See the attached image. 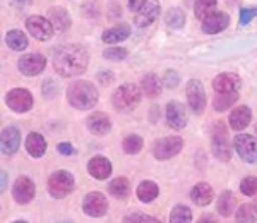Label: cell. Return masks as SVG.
Wrapping results in <instances>:
<instances>
[{
    "instance_id": "obj_2",
    "label": "cell",
    "mask_w": 257,
    "mask_h": 223,
    "mask_svg": "<svg viewBox=\"0 0 257 223\" xmlns=\"http://www.w3.org/2000/svg\"><path fill=\"white\" fill-rule=\"evenodd\" d=\"M67 100L74 108L89 110L98 103V89L88 81H76L69 86Z\"/></svg>"
},
{
    "instance_id": "obj_34",
    "label": "cell",
    "mask_w": 257,
    "mask_h": 223,
    "mask_svg": "<svg viewBox=\"0 0 257 223\" xmlns=\"http://www.w3.org/2000/svg\"><path fill=\"white\" fill-rule=\"evenodd\" d=\"M192 221V211L184 204H178L170 213V223H190Z\"/></svg>"
},
{
    "instance_id": "obj_5",
    "label": "cell",
    "mask_w": 257,
    "mask_h": 223,
    "mask_svg": "<svg viewBox=\"0 0 257 223\" xmlns=\"http://www.w3.org/2000/svg\"><path fill=\"white\" fill-rule=\"evenodd\" d=\"M74 191V177L69 172L59 170L52 173L48 179V192L52 194V197L60 199V197L69 196Z\"/></svg>"
},
{
    "instance_id": "obj_16",
    "label": "cell",
    "mask_w": 257,
    "mask_h": 223,
    "mask_svg": "<svg viewBox=\"0 0 257 223\" xmlns=\"http://www.w3.org/2000/svg\"><path fill=\"white\" fill-rule=\"evenodd\" d=\"M230 24V18L225 12H213L206 19H202V31L206 35H218L223 30H226V26Z\"/></svg>"
},
{
    "instance_id": "obj_21",
    "label": "cell",
    "mask_w": 257,
    "mask_h": 223,
    "mask_svg": "<svg viewBox=\"0 0 257 223\" xmlns=\"http://www.w3.org/2000/svg\"><path fill=\"white\" fill-rule=\"evenodd\" d=\"M250 119H252V114H250V108L245 105L238 106L235 108L233 112L230 114V119H228V124L233 131H242L250 124Z\"/></svg>"
},
{
    "instance_id": "obj_19",
    "label": "cell",
    "mask_w": 257,
    "mask_h": 223,
    "mask_svg": "<svg viewBox=\"0 0 257 223\" xmlns=\"http://www.w3.org/2000/svg\"><path fill=\"white\" fill-rule=\"evenodd\" d=\"M88 172L98 180L108 179V177L111 175L110 160L105 158V156H94V158H91L89 163H88Z\"/></svg>"
},
{
    "instance_id": "obj_39",
    "label": "cell",
    "mask_w": 257,
    "mask_h": 223,
    "mask_svg": "<svg viewBox=\"0 0 257 223\" xmlns=\"http://www.w3.org/2000/svg\"><path fill=\"white\" fill-rule=\"evenodd\" d=\"M103 57L108 60H123L127 57V50L120 47H111L108 50L103 52Z\"/></svg>"
},
{
    "instance_id": "obj_30",
    "label": "cell",
    "mask_w": 257,
    "mask_h": 223,
    "mask_svg": "<svg viewBox=\"0 0 257 223\" xmlns=\"http://www.w3.org/2000/svg\"><path fill=\"white\" fill-rule=\"evenodd\" d=\"M216 208H218V213L221 216H230L233 213V208H235V197L233 194L230 191H225L221 196L218 197V203H216Z\"/></svg>"
},
{
    "instance_id": "obj_36",
    "label": "cell",
    "mask_w": 257,
    "mask_h": 223,
    "mask_svg": "<svg viewBox=\"0 0 257 223\" xmlns=\"http://www.w3.org/2000/svg\"><path fill=\"white\" fill-rule=\"evenodd\" d=\"M122 148H123V151L128 153V155H138V153L143 150V138L138 134L127 136L122 143Z\"/></svg>"
},
{
    "instance_id": "obj_35",
    "label": "cell",
    "mask_w": 257,
    "mask_h": 223,
    "mask_svg": "<svg viewBox=\"0 0 257 223\" xmlns=\"http://www.w3.org/2000/svg\"><path fill=\"white\" fill-rule=\"evenodd\" d=\"M237 101V93H218L213 101V106L216 112H225Z\"/></svg>"
},
{
    "instance_id": "obj_13",
    "label": "cell",
    "mask_w": 257,
    "mask_h": 223,
    "mask_svg": "<svg viewBox=\"0 0 257 223\" xmlns=\"http://www.w3.org/2000/svg\"><path fill=\"white\" fill-rule=\"evenodd\" d=\"M35 194H36V187L30 177H19L16 180L14 187H12V197L19 204H28L30 201H33Z\"/></svg>"
},
{
    "instance_id": "obj_15",
    "label": "cell",
    "mask_w": 257,
    "mask_h": 223,
    "mask_svg": "<svg viewBox=\"0 0 257 223\" xmlns=\"http://www.w3.org/2000/svg\"><path fill=\"white\" fill-rule=\"evenodd\" d=\"M240 76L233 72H225V74H219L213 79V88L216 93H238L240 89Z\"/></svg>"
},
{
    "instance_id": "obj_17",
    "label": "cell",
    "mask_w": 257,
    "mask_h": 223,
    "mask_svg": "<svg viewBox=\"0 0 257 223\" xmlns=\"http://www.w3.org/2000/svg\"><path fill=\"white\" fill-rule=\"evenodd\" d=\"M21 146V132L16 127H7L2 131V138H0V148L2 153L7 156L14 155Z\"/></svg>"
},
{
    "instance_id": "obj_9",
    "label": "cell",
    "mask_w": 257,
    "mask_h": 223,
    "mask_svg": "<svg viewBox=\"0 0 257 223\" xmlns=\"http://www.w3.org/2000/svg\"><path fill=\"white\" fill-rule=\"evenodd\" d=\"M26 30L30 31V35L33 38L41 40V41H47L53 36V24L50 23L48 18H43V16H31L26 21Z\"/></svg>"
},
{
    "instance_id": "obj_43",
    "label": "cell",
    "mask_w": 257,
    "mask_h": 223,
    "mask_svg": "<svg viewBox=\"0 0 257 223\" xmlns=\"http://www.w3.org/2000/svg\"><path fill=\"white\" fill-rule=\"evenodd\" d=\"M123 223H143V214H139V213L127 214V216L123 218Z\"/></svg>"
},
{
    "instance_id": "obj_7",
    "label": "cell",
    "mask_w": 257,
    "mask_h": 223,
    "mask_svg": "<svg viewBox=\"0 0 257 223\" xmlns=\"http://www.w3.org/2000/svg\"><path fill=\"white\" fill-rule=\"evenodd\" d=\"M233 148L238 156L247 163L257 162V139L250 134H238L233 139Z\"/></svg>"
},
{
    "instance_id": "obj_31",
    "label": "cell",
    "mask_w": 257,
    "mask_h": 223,
    "mask_svg": "<svg viewBox=\"0 0 257 223\" xmlns=\"http://www.w3.org/2000/svg\"><path fill=\"white\" fill-rule=\"evenodd\" d=\"M218 0H196L194 4V14L197 19H206L209 14H213L216 9Z\"/></svg>"
},
{
    "instance_id": "obj_28",
    "label": "cell",
    "mask_w": 257,
    "mask_h": 223,
    "mask_svg": "<svg viewBox=\"0 0 257 223\" xmlns=\"http://www.w3.org/2000/svg\"><path fill=\"white\" fill-rule=\"evenodd\" d=\"M6 43H7V47H9L11 50L21 52V50H24V48L28 47V38H26V35H24L23 31L12 30V31H9L6 35Z\"/></svg>"
},
{
    "instance_id": "obj_1",
    "label": "cell",
    "mask_w": 257,
    "mask_h": 223,
    "mask_svg": "<svg viewBox=\"0 0 257 223\" xmlns=\"http://www.w3.org/2000/svg\"><path fill=\"white\" fill-rule=\"evenodd\" d=\"M88 52L79 45H64L53 53V67L62 77L79 76L88 69Z\"/></svg>"
},
{
    "instance_id": "obj_23",
    "label": "cell",
    "mask_w": 257,
    "mask_h": 223,
    "mask_svg": "<svg viewBox=\"0 0 257 223\" xmlns=\"http://www.w3.org/2000/svg\"><path fill=\"white\" fill-rule=\"evenodd\" d=\"M26 150L33 158H41L47 151V141L40 132H31L26 139Z\"/></svg>"
},
{
    "instance_id": "obj_26",
    "label": "cell",
    "mask_w": 257,
    "mask_h": 223,
    "mask_svg": "<svg viewBox=\"0 0 257 223\" xmlns=\"http://www.w3.org/2000/svg\"><path fill=\"white\" fill-rule=\"evenodd\" d=\"M141 89L148 98H156L161 93V82L155 74H146L141 81Z\"/></svg>"
},
{
    "instance_id": "obj_10",
    "label": "cell",
    "mask_w": 257,
    "mask_h": 223,
    "mask_svg": "<svg viewBox=\"0 0 257 223\" xmlns=\"http://www.w3.org/2000/svg\"><path fill=\"white\" fill-rule=\"evenodd\" d=\"M6 103L12 112L18 114H24V112L31 110L33 106V94L24 88H16L11 89L6 94Z\"/></svg>"
},
{
    "instance_id": "obj_32",
    "label": "cell",
    "mask_w": 257,
    "mask_h": 223,
    "mask_svg": "<svg viewBox=\"0 0 257 223\" xmlns=\"http://www.w3.org/2000/svg\"><path fill=\"white\" fill-rule=\"evenodd\" d=\"M165 23H167L170 28H173V30H180V28H184V24H185L184 11L177 9V7H173V9H168L167 16H165Z\"/></svg>"
},
{
    "instance_id": "obj_22",
    "label": "cell",
    "mask_w": 257,
    "mask_h": 223,
    "mask_svg": "<svg viewBox=\"0 0 257 223\" xmlns=\"http://www.w3.org/2000/svg\"><path fill=\"white\" fill-rule=\"evenodd\" d=\"M213 187L206 182H199L192 187L190 191V199L194 201V204L197 206H208L211 201H213Z\"/></svg>"
},
{
    "instance_id": "obj_11",
    "label": "cell",
    "mask_w": 257,
    "mask_h": 223,
    "mask_svg": "<svg viewBox=\"0 0 257 223\" xmlns=\"http://www.w3.org/2000/svg\"><path fill=\"white\" fill-rule=\"evenodd\" d=\"M185 94H187V101L190 108L196 112V114H202L206 108V91L202 82L197 79H190L187 82V88H185Z\"/></svg>"
},
{
    "instance_id": "obj_47",
    "label": "cell",
    "mask_w": 257,
    "mask_h": 223,
    "mask_svg": "<svg viewBox=\"0 0 257 223\" xmlns=\"http://www.w3.org/2000/svg\"><path fill=\"white\" fill-rule=\"evenodd\" d=\"M14 223H28V221H14Z\"/></svg>"
},
{
    "instance_id": "obj_27",
    "label": "cell",
    "mask_w": 257,
    "mask_h": 223,
    "mask_svg": "<svg viewBox=\"0 0 257 223\" xmlns=\"http://www.w3.org/2000/svg\"><path fill=\"white\" fill-rule=\"evenodd\" d=\"M158 194H160L158 185L151 182V180H144V182H141L138 185V197L143 203H151L153 199L158 197Z\"/></svg>"
},
{
    "instance_id": "obj_38",
    "label": "cell",
    "mask_w": 257,
    "mask_h": 223,
    "mask_svg": "<svg viewBox=\"0 0 257 223\" xmlns=\"http://www.w3.org/2000/svg\"><path fill=\"white\" fill-rule=\"evenodd\" d=\"M255 16H257V7H242V9H240V16H238L240 26H247Z\"/></svg>"
},
{
    "instance_id": "obj_40",
    "label": "cell",
    "mask_w": 257,
    "mask_h": 223,
    "mask_svg": "<svg viewBox=\"0 0 257 223\" xmlns=\"http://www.w3.org/2000/svg\"><path fill=\"white\" fill-rule=\"evenodd\" d=\"M165 84L168 86V88H175V86L178 84V81H180V77H178L177 72L173 71H168L167 74H165Z\"/></svg>"
},
{
    "instance_id": "obj_24",
    "label": "cell",
    "mask_w": 257,
    "mask_h": 223,
    "mask_svg": "<svg viewBox=\"0 0 257 223\" xmlns=\"http://www.w3.org/2000/svg\"><path fill=\"white\" fill-rule=\"evenodd\" d=\"M48 19L57 31H65L70 28L69 12L65 11L64 7H52V9L48 11Z\"/></svg>"
},
{
    "instance_id": "obj_3",
    "label": "cell",
    "mask_w": 257,
    "mask_h": 223,
    "mask_svg": "<svg viewBox=\"0 0 257 223\" xmlns=\"http://www.w3.org/2000/svg\"><path fill=\"white\" fill-rule=\"evenodd\" d=\"M141 89L136 84H122L111 94V105L120 112H131L139 105Z\"/></svg>"
},
{
    "instance_id": "obj_41",
    "label": "cell",
    "mask_w": 257,
    "mask_h": 223,
    "mask_svg": "<svg viewBox=\"0 0 257 223\" xmlns=\"http://www.w3.org/2000/svg\"><path fill=\"white\" fill-rule=\"evenodd\" d=\"M146 4H148V0H128V9L134 11V12H139Z\"/></svg>"
},
{
    "instance_id": "obj_18",
    "label": "cell",
    "mask_w": 257,
    "mask_h": 223,
    "mask_svg": "<svg viewBox=\"0 0 257 223\" xmlns=\"http://www.w3.org/2000/svg\"><path fill=\"white\" fill-rule=\"evenodd\" d=\"M86 124H88V129L96 136L108 134L111 129L110 117L106 114H103V112H94V114H91L88 117V121H86Z\"/></svg>"
},
{
    "instance_id": "obj_25",
    "label": "cell",
    "mask_w": 257,
    "mask_h": 223,
    "mask_svg": "<svg viewBox=\"0 0 257 223\" xmlns=\"http://www.w3.org/2000/svg\"><path fill=\"white\" fill-rule=\"evenodd\" d=\"M128 35H131V28L127 26V24H118V26L115 28H110V30H106L103 33L101 40L105 41V43H120V41L127 40Z\"/></svg>"
},
{
    "instance_id": "obj_6",
    "label": "cell",
    "mask_w": 257,
    "mask_h": 223,
    "mask_svg": "<svg viewBox=\"0 0 257 223\" xmlns=\"http://www.w3.org/2000/svg\"><path fill=\"white\" fill-rule=\"evenodd\" d=\"M184 148V141L178 136H168V138H161L153 144V155L156 160H168L172 156L178 155Z\"/></svg>"
},
{
    "instance_id": "obj_44",
    "label": "cell",
    "mask_w": 257,
    "mask_h": 223,
    "mask_svg": "<svg viewBox=\"0 0 257 223\" xmlns=\"http://www.w3.org/2000/svg\"><path fill=\"white\" fill-rule=\"evenodd\" d=\"M143 223H163V221H160L155 216H149V214H143Z\"/></svg>"
},
{
    "instance_id": "obj_4",
    "label": "cell",
    "mask_w": 257,
    "mask_h": 223,
    "mask_svg": "<svg viewBox=\"0 0 257 223\" xmlns=\"http://www.w3.org/2000/svg\"><path fill=\"white\" fill-rule=\"evenodd\" d=\"M211 150H213V155L216 156L218 160H221V162H228V160L231 158L230 143H228V131L223 122L214 124L213 139H211Z\"/></svg>"
},
{
    "instance_id": "obj_33",
    "label": "cell",
    "mask_w": 257,
    "mask_h": 223,
    "mask_svg": "<svg viewBox=\"0 0 257 223\" xmlns=\"http://www.w3.org/2000/svg\"><path fill=\"white\" fill-rule=\"evenodd\" d=\"M237 221L238 223H255L257 221V206L254 204H242L237 209Z\"/></svg>"
},
{
    "instance_id": "obj_29",
    "label": "cell",
    "mask_w": 257,
    "mask_h": 223,
    "mask_svg": "<svg viewBox=\"0 0 257 223\" xmlns=\"http://www.w3.org/2000/svg\"><path fill=\"white\" fill-rule=\"evenodd\" d=\"M108 191L110 194H113L117 199H125L131 192V184L125 177H117L115 180H111L110 185H108Z\"/></svg>"
},
{
    "instance_id": "obj_45",
    "label": "cell",
    "mask_w": 257,
    "mask_h": 223,
    "mask_svg": "<svg viewBox=\"0 0 257 223\" xmlns=\"http://www.w3.org/2000/svg\"><path fill=\"white\" fill-rule=\"evenodd\" d=\"M197 223H216V220H214V218L211 216V214H204V216L199 218Z\"/></svg>"
},
{
    "instance_id": "obj_8",
    "label": "cell",
    "mask_w": 257,
    "mask_h": 223,
    "mask_svg": "<svg viewBox=\"0 0 257 223\" xmlns=\"http://www.w3.org/2000/svg\"><path fill=\"white\" fill-rule=\"evenodd\" d=\"M82 211L93 218L105 216L108 211V199L98 191L86 194V197L82 199Z\"/></svg>"
},
{
    "instance_id": "obj_12",
    "label": "cell",
    "mask_w": 257,
    "mask_h": 223,
    "mask_svg": "<svg viewBox=\"0 0 257 223\" xmlns=\"http://www.w3.org/2000/svg\"><path fill=\"white\" fill-rule=\"evenodd\" d=\"M45 65H47V59H45L41 53H28V55L21 57L18 60V69L28 77L41 74Z\"/></svg>"
},
{
    "instance_id": "obj_20",
    "label": "cell",
    "mask_w": 257,
    "mask_h": 223,
    "mask_svg": "<svg viewBox=\"0 0 257 223\" xmlns=\"http://www.w3.org/2000/svg\"><path fill=\"white\" fill-rule=\"evenodd\" d=\"M158 16H160V6H158V4L148 2L146 6H144L143 9L138 12L134 23H136V26H138V28H146V26H149V24L155 23V21L158 19Z\"/></svg>"
},
{
    "instance_id": "obj_37",
    "label": "cell",
    "mask_w": 257,
    "mask_h": 223,
    "mask_svg": "<svg viewBox=\"0 0 257 223\" xmlns=\"http://www.w3.org/2000/svg\"><path fill=\"white\" fill-rule=\"evenodd\" d=\"M240 191L245 196H254L257 194V177H245L240 184Z\"/></svg>"
},
{
    "instance_id": "obj_48",
    "label": "cell",
    "mask_w": 257,
    "mask_h": 223,
    "mask_svg": "<svg viewBox=\"0 0 257 223\" xmlns=\"http://www.w3.org/2000/svg\"><path fill=\"white\" fill-rule=\"evenodd\" d=\"M62 223H67V221H62Z\"/></svg>"
},
{
    "instance_id": "obj_46",
    "label": "cell",
    "mask_w": 257,
    "mask_h": 223,
    "mask_svg": "<svg viewBox=\"0 0 257 223\" xmlns=\"http://www.w3.org/2000/svg\"><path fill=\"white\" fill-rule=\"evenodd\" d=\"M228 2H230V4H237L238 0H228Z\"/></svg>"
},
{
    "instance_id": "obj_14",
    "label": "cell",
    "mask_w": 257,
    "mask_h": 223,
    "mask_svg": "<svg viewBox=\"0 0 257 223\" xmlns=\"http://www.w3.org/2000/svg\"><path fill=\"white\" fill-rule=\"evenodd\" d=\"M167 124L168 127L175 131H182L187 126V114L182 103L178 101H170L167 105Z\"/></svg>"
},
{
    "instance_id": "obj_42",
    "label": "cell",
    "mask_w": 257,
    "mask_h": 223,
    "mask_svg": "<svg viewBox=\"0 0 257 223\" xmlns=\"http://www.w3.org/2000/svg\"><path fill=\"white\" fill-rule=\"evenodd\" d=\"M57 150H59V153H62V155H65V156L74 155V148H72V144H69V143H60L59 146H57Z\"/></svg>"
}]
</instances>
